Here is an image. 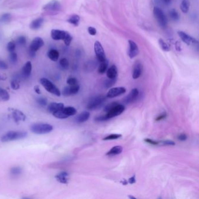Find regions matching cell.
I'll list each match as a JSON object with an SVG mask.
<instances>
[{
	"label": "cell",
	"instance_id": "cell-1",
	"mask_svg": "<svg viewBox=\"0 0 199 199\" xmlns=\"http://www.w3.org/2000/svg\"><path fill=\"white\" fill-rule=\"evenodd\" d=\"M28 133L26 132L21 131H10L4 134L1 137V141L3 142L9 141H17L26 138Z\"/></svg>",
	"mask_w": 199,
	"mask_h": 199
},
{
	"label": "cell",
	"instance_id": "cell-2",
	"mask_svg": "<svg viewBox=\"0 0 199 199\" xmlns=\"http://www.w3.org/2000/svg\"><path fill=\"white\" fill-rule=\"evenodd\" d=\"M30 130L36 134H45L53 131V127L48 123H38L31 125Z\"/></svg>",
	"mask_w": 199,
	"mask_h": 199
},
{
	"label": "cell",
	"instance_id": "cell-3",
	"mask_svg": "<svg viewBox=\"0 0 199 199\" xmlns=\"http://www.w3.org/2000/svg\"><path fill=\"white\" fill-rule=\"evenodd\" d=\"M41 83L42 84V86L44 88V89L47 92H49L50 93H52L57 96H60L61 93L60 90L58 88L51 82L49 80L46 78H42L40 80Z\"/></svg>",
	"mask_w": 199,
	"mask_h": 199
},
{
	"label": "cell",
	"instance_id": "cell-4",
	"mask_svg": "<svg viewBox=\"0 0 199 199\" xmlns=\"http://www.w3.org/2000/svg\"><path fill=\"white\" fill-rule=\"evenodd\" d=\"M153 13L159 25L162 28H165L168 24V19L164 12L159 7H155L153 9Z\"/></svg>",
	"mask_w": 199,
	"mask_h": 199
},
{
	"label": "cell",
	"instance_id": "cell-5",
	"mask_svg": "<svg viewBox=\"0 0 199 199\" xmlns=\"http://www.w3.org/2000/svg\"><path fill=\"white\" fill-rule=\"evenodd\" d=\"M106 100V96L105 95H98L93 98L91 100L89 101L87 105V109L88 110H95L100 108L102 105L104 103Z\"/></svg>",
	"mask_w": 199,
	"mask_h": 199
},
{
	"label": "cell",
	"instance_id": "cell-6",
	"mask_svg": "<svg viewBox=\"0 0 199 199\" xmlns=\"http://www.w3.org/2000/svg\"><path fill=\"white\" fill-rule=\"evenodd\" d=\"M94 50L97 60L100 63L105 61L106 58L103 47L99 41H96L94 43Z\"/></svg>",
	"mask_w": 199,
	"mask_h": 199
},
{
	"label": "cell",
	"instance_id": "cell-7",
	"mask_svg": "<svg viewBox=\"0 0 199 199\" xmlns=\"http://www.w3.org/2000/svg\"><path fill=\"white\" fill-rule=\"evenodd\" d=\"M125 106L123 105L118 103L115 107H113L107 112L106 116L108 117V119H112L121 115L125 111Z\"/></svg>",
	"mask_w": 199,
	"mask_h": 199
},
{
	"label": "cell",
	"instance_id": "cell-8",
	"mask_svg": "<svg viewBox=\"0 0 199 199\" xmlns=\"http://www.w3.org/2000/svg\"><path fill=\"white\" fill-rule=\"evenodd\" d=\"M43 9L46 11H52V12H56V11H60L61 9V5L57 0H53L51 1L46 4Z\"/></svg>",
	"mask_w": 199,
	"mask_h": 199
},
{
	"label": "cell",
	"instance_id": "cell-9",
	"mask_svg": "<svg viewBox=\"0 0 199 199\" xmlns=\"http://www.w3.org/2000/svg\"><path fill=\"white\" fill-rule=\"evenodd\" d=\"M44 44V42L43 39L41 37H36L31 42L29 47V50L36 53V51L42 47Z\"/></svg>",
	"mask_w": 199,
	"mask_h": 199
},
{
	"label": "cell",
	"instance_id": "cell-10",
	"mask_svg": "<svg viewBox=\"0 0 199 199\" xmlns=\"http://www.w3.org/2000/svg\"><path fill=\"white\" fill-rule=\"evenodd\" d=\"M80 90V86L78 84L75 85H69L68 86H66L63 91H62V95L64 96H69L73 95H75L77 93H78V92H79Z\"/></svg>",
	"mask_w": 199,
	"mask_h": 199
},
{
	"label": "cell",
	"instance_id": "cell-11",
	"mask_svg": "<svg viewBox=\"0 0 199 199\" xmlns=\"http://www.w3.org/2000/svg\"><path fill=\"white\" fill-rule=\"evenodd\" d=\"M128 42H129V50L127 51L128 56L130 58H134L139 53L138 46L135 42L132 40H129Z\"/></svg>",
	"mask_w": 199,
	"mask_h": 199
},
{
	"label": "cell",
	"instance_id": "cell-12",
	"mask_svg": "<svg viewBox=\"0 0 199 199\" xmlns=\"http://www.w3.org/2000/svg\"><path fill=\"white\" fill-rule=\"evenodd\" d=\"M178 34L183 42L188 46L193 44H197L198 43V41L196 39L183 31H178Z\"/></svg>",
	"mask_w": 199,
	"mask_h": 199
},
{
	"label": "cell",
	"instance_id": "cell-13",
	"mask_svg": "<svg viewBox=\"0 0 199 199\" xmlns=\"http://www.w3.org/2000/svg\"><path fill=\"white\" fill-rule=\"evenodd\" d=\"M126 92V89L125 87H116L110 89L106 95V97L109 98H113L119 95L124 94Z\"/></svg>",
	"mask_w": 199,
	"mask_h": 199
},
{
	"label": "cell",
	"instance_id": "cell-14",
	"mask_svg": "<svg viewBox=\"0 0 199 199\" xmlns=\"http://www.w3.org/2000/svg\"><path fill=\"white\" fill-rule=\"evenodd\" d=\"M139 90L137 88H134L130 91V93H129L123 99L124 102L126 104L132 103L137 100L139 97Z\"/></svg>",
	"mask_w": 199,
	"mask_h": 199
},
{
	"label": "cell",
	"instance_id": "cell-15",
	"mask_svg": "<svg viewBox=\"0 0 199 199\" xmlns=\"http://www.w3.org/2000/svg\"><path fill=\"white\" fill-rule=\"evenodd\" d=\"M11 111L12 114V117L13 118L15 123H18L21 121H25L26 117V115L22 112L15 109H12Z\"/></svg>",
	"mask_w": 199,
	"mask_h": 199
},
{
	"label": "cell",
	"instance_id": "cell-16",
	"mask_svg": "<svg viewBox=\"0 0 199 199\" xmlns=\"http://www.w3.org/2000/svg\"><path fill=\"white\" fill-rule=\"evenodd\" d=\"M67 32L59 30V29H52L51 31V37L54 41H63L66 38Z\"/></svg>",
	"mask_w": 199,
	"mask_h": 199
},
{
	"label": "cell",
	"instance_id": "cell-17",
	"mask_svg": "<svg viewBox=\"0 0 199 199\" xmlns=\"http://www.w3.org/2000/svg\"><path fill=\"white\" fill-rule=\"evenodd\" d=\"M142 66L141 63L139 61H136L133 66V72H132V77L133 79L136 80L138 79L142 74Z\"/></svg>",
	"mask_w": 199,
	"mask_h": 199
},
{
	"label": "cell",
	"instance_id": "cell-18",
	"mask_svg": "<svg viewBox=\"0 0 199 199\" xmlns=\"http://www.w3.org/2000/svg\"><path fill=\"white\" fill-rule=\"evenodd\" d=\"M64 107V105L63 103L52 102V103H50V104L48 105L47 110L50 113L53 114L57 111L63 109Z\"/></svg>",
	"mask_w": 199,
	"mask_h": 199
},
{
	"label": "cell",
	"instance_id": "cell-19",
	"mask_svg": "<svg viewBox=\"0 0 199 199\" xmlns=\"http://www.w3.org/2000/svg\"><path fill=\"white\" fill-rule=\"evenodd\" d=\"M32 70V64L31 61H27L25 65L22 67V77L26 79L28 78L31 74Z\"/></svg>",
	"mask_w": 199,
	"mask_h": 199
},
{
	"label": "cell",
	"instance_id": "cell-20",
	"mask_svg": "<svg viewBox=\"0 0 199 199\" xmlns=\"http://www.w3.org/2000/svg\"><path fill=\"white\" fill-rule=\"evenodd\" d=\"M55 178L58 182L62 184H68V174L65 172H61L55 176Z\"/></svg>",
	"mask_w": 199,
	"mask_h": 199
},
{
	"label": "cell",
	"instance_id": "cell-21",
	"mask_svg": "<svg viewBox=\"0 0 199 199\" xmlns=\"http://www.w3.org/2000/svg\"><path fill=\"white\" fill-rule=\"evenodd\" d=\"M90 117V113L88 111H84L81 113L75 119L77 123H83L86 122Z\"/></svg>",
	"mask_w": 199,
	"mask_h": 199
},
{
	"label": "cell",
	"instance_id": "cell-22",
	"mask_svg": "<svg viewBox=\"0 0 199 199\" xmlns=\"http://www.w3.org/2000/svg\"><path fill=\"white\" fill-rule=\"evenodd\" d=\"M44 19L43 18H38L32 21L29 27L32 30H38L41 28Z\"/></svg>",
	"mask_w": 199,
	"mask_h": 199
},
{
	"label": "cell",
	"instance_id": "cell-23",
	"mask_svg": "<svg viewBox=\"0 0 199 199\" xmlns=\"http://www.w3.org/2000/svg\"><path fill=\"white\" fill-rule=\"evenodd\" d=\"M62 112L66 118H68L70 116H74L77 113V109L72 106H67L64 107L62 109Z\"/></svg>",
	"mask_w": 199,
	"mask_h": 199
},
{
	"label": "cell",
	"instance_id": "cell-24",
	"mask_svg": "<svg viewBox=\"0 0 199 199\" xmlns=\"http://www.w3.org/2000/svg\"><path fill=\"white\" fill-rule=\"evenodd\" d=\"M123 151V147L120 145H116L110 149L106 153V155L108 156H115L121 154Z\"/></svg>",
	"mask_w": 199,
	"mask_h": 199
},
{
	"label": "cell",
	"instance_id": "cell-25",
	"mask_svg": "<svg viewBox=\"0 0 199 199\" xmlns=\"http://www.w3.org/2000/svg\"><path fill=\"white\" fill-rule=\"evenodd\" d=\"M106 75L108 78L115 79L117 75V68L115 65H112L107 71Z\"/></svg>",
	"mask_w": 199,
	"mask_h": 199
},
{
	"label": "cell",
	"instance_id": "cell-26",
	"mask_svg": "<svg viewBox=\"0 0 199 199\" xmlns=\"http://www.w3.org/2000/svg\"><path fill=\"white\" fill-rule=\"evenodd\" d=\"M59 52L56 49H51L47 53V56L53 61H57L59 58Z\"/></svg>",
	"mask_w": 199,
	"mask_h": 199
},
{
	"label": "cell",
	"instance_id": "cell-27",
	"mask_svg": "<svg viewBox=\"0 0 199 199\" xmlns=\"http://www.w3.org/2000/svg\"><path fill=\"white\" fill-rule=\"evenodd\" d=\"M67 21L74 26H78L80 22V17L78 15L74 14L70 17Z\"/></svg>",
	"mask_w": 199,
	"mask_h": 199
},
{
	"label": "cell",
	"instance_id": "cell-28",
	"mask_svg": "<svg viewBox=\"0 0 199 199\" xmlns=\"http://www.w3.org/2000/svg\"><path fill=\"white\" fill-rule=\"evenodd\" d=\"M190 7V2L188 0H183L181 4V9L183 13L186 14L188 12Z\"/></svg>",
	"mask_w": 199,
	"mask_h": 199
},
{
	"label": "cell",
	"instance_id": "cell-29",
	"mask_svg": "<svg viewBox=\"0 0 199 199\" xmlns=\"http://www.w3.org/2000/svg\"><path fill=\"white\" fill-rule=\"evenodd\" d=\"M12 19V16L9 13H5L4 14H2L0 16V22L3 24H6L9 22L11 19Z\"/></svg>",
	"mask_w": 199,
	"mask_h": 199
},
{
	"label": "cell",
	"instance_id": "cell-30",
	"mask_svg": "<svg viewBox=\"0 0 199 199\" xmlns=\"http://www.w3.org/2000/svg\"><path fill=\"white\" fill-rule=\"evenodd\" d=\"M108 67V61L106 60L105 61L101 62L98 68V73L100 74H103L107 71Z\"/></svg>",
	"mask_w": 199,
	"mask_h": 199
},
{
	"label": "cell",
	"instance_id": "cell-31",
	"mask_svg": "<svg viewBox=\"0 0 199 199\" xmlns=\"http://www.w3.org/2000/svg\"><path fill=\"white\" fill-rule=\"evenodd\" d=\"M10 98L8 92L5 90L0 87V100L3 101H8Z\"/></svg>",
	"mask_w": 199,
	"mask_h": 199
},
{
	"label": "cell",
	"instance_id": "cell-32",
	"mask_svg": "<svg viewBox=\"0 0 199 199\" xmlns=\"http://www.w3.org/2000/svg\"><path fill=\"white\" fill-rule=\"evenodd\" d=\"M169 15L171 19L175 22L178 21L180 19V16H179V13L175 9H172L169 11Z\"/></svg>",
	"mask_w": 199,
	"mask_h": 199
},
{
	"label": "cell",
	"instance_id": "cell-33",
	"mask_svg": "<svg viewBox=\"0 0 199 199\" xmlns=\"http://www.w3.org/2000/svg\"><path fill=\"white\" fill-rule=\"evenodd\" d=\"M22 169L20 166H14L11 168L10 171L11 174L13 176H19L21 174Z\"/></svg>",
	"mask_w": 199,
	"mask_h": 199
},
{
	"label": "cell",
	"instance_id": "cell-34",
	"mask_svg": "<svg viewBox=\"0 0 199 199\" xmlns=\"http://www.w3.org/2000/svg\"><path fill=\"white\" fill-rule=\"evenodd\" d=\"M158 43H159V44L161 49L164 50V51H169L171 50L169 46L168 45V44L163 39H159V41H158Z\"/></svg>",
	"mask_w": 199,
	"mask_h": 199
},
{
	"label": "cell",
	"instance_id": "cell-35",
	"mask_svg": "<svg viewBox=\"0 0 199 199\" xmlns=\"http://www.w3.org/2000/svg\"><path fill=\"white\" fill-rule=\"evenodd\" d=\"M60 66L63 70H68L69 68V62L68 60L66 58H61L59 62Z\"/></svg>",
	"mask_w": 199,
	"mask_h": 199
},
{
	"label": "cell",
	"instance_id": "cell-36",
	"mask_svg": "<svg viewBox=\"0 0 199 199\" xmlns=\"http://www.w3.org/2000/svg\"><path fill=\"white\" fill-rule=\"evenodd\" d=\"M36 102L41 106H46L47 105V100L44 97H39L36 99Z\"/></svg>",
	"mask_w": 199,
	"mask_h": 199
},
{
	"label": "cell",
	"instance_id": "cell-37",
	"mask_svg": "<svg viewBox=\"0 0 199 199\" xmlns=\"http://www.w3.org/2000/svg\"><path fill=\"white\" fill-rule=\"evenodd\" d=\"M122 137L121 134H112L110 135H109L108 136H106V137H105L104 139H103V140H116L118 139L119 138H120Z\"/></svg>",
	"mask_w": 199,
	"mask_h": 199
},
{
	"label": "cell",
	"instance_id": "cell-38",
	"mask_svg": "<svg viewBox=\"0 0 199 199\" xmlns=\"http://www.w3.org/2000/svg\"><path fill=\"white\" fill-rule=\"evenodd\" d=\"M9 59L12 64H15L18 61V56L17 53L15 51L10 53L9 56Z\"/></svg>",
	"mask_w": 199,
	"mask_h": 199
},
{
	"label": "cell",
	"instance_id": "cell-39",
	"mask_svg": "<svg viewBox=\"0 0 199 199\" xmlns=\"http://www.w3.org/2000/svg\"><path fill=\"white\" fill-rule=\"evenodd\" d=\"M116 78L115 79H110V78H109V80H107L105 81L104 86L106 88H109L112 87V86H113L115 85V83H116Z\"/></svg>",
	"mask_w": 199,
	"mask_h": 199
},
{
	"label": "cell",
	"instance_id": "cell-40",
	"mask_svg": "<svg viewBox=\"0 0 199 199\" xmlns=\"http://www.w3.org/2000/svg\"><path fill=\"white\" fill-rule=\"evenodd\" d=\"M72 41H73V37H72V36L67 32L66 36V38L63 40V41L64 42V44L66 46H68L70 45V44H71V43L72 42Z\"/></svg>",
	"mask_w": 199,
	"mask_h": 199
},
{
	"label": "cell",
	"instance_id": "cell-41",
	"mask_svg": "<svg viewBox=\"0 0 199 199\" xmlns=\"http://www.w3.org/2000/svg\"><path fill=\"white\" fill-rule=\"evenodd\" d=\"M7 50H8V51L9 53L15 51V50L16 49V44H15V43L13 42V41L8 42V43L7 44Z\"/></svg>",
	"mask_w": 199,
	"mask_h": 199
},
{
	"label": "cell",
	"instance_id": "cell-42",
	"mask_svg": "<svg viewBox=\"0 0 199 199\" xmlns=\"http://www.w3.org/2000/svg\"><path fill=\"white\" fill-rule=\"evenodd\" d=\"M11 86L12 90H18L20 88V84L17 80H12L11 82Z\"/></svg>",
	"mask_w": 199,
	"mask_h": 199
},
{
	"label": "cell",
	"instance_id": "cell-43",
	"mask_svg": "<svg viewBox=\"0 0 199 199\" xmlns=\"http://www.w3.org/2000/svg\"><path fill=\"white\" fill-rule=\"evenodd\" d=\"M117 104H118V102H113L109 103L104 107V109H103L104 112L107 113L110 110H111L112 108L115 107L116 105H117Z\"/></svg>",
	"mask_w": 199,
	"mask_h": 199
},
{
	"label": "cell",
	"instance_id": "cell-44",
	"mask_svg": "<svg viewBox=\"0 0 199 199\" xmlns=\"http://www.w3.org/2000/svg\"><path fill=\"white\" fill-rule=\"evenodd\" d=\"M78 80L77 78H75L74 77H70L67 79V83L68 85H75L78 84Z\"/></svg>",
	"mask_w": 199,
	"mask_h": 199
},
{
	"label": "cell",
	"instance_id": "cell-45",
	"mask_svg": "<svg viewBox=\"0 0 199 199\" xmlns=\"http://www.w3.org/2000/svg\"><path fill=\"white\" fill-rule=\"evenodd\" d=\"M17 43L18 44L21 46H24L26 43V39L25 36H21L17 39Z\"/></svg>",
	"mask_w": 199,
	"mask_h": 199
},
{
	"label": "cell",
	"instance_id": "cell-46",
	"mask_svg": "<svg viewBox=\"0 0 199 199\" xmlns=\"http://www.w3.org/2000/svg\"><path fill=\"white\" fill-rule=\"evenodd\" d=\"M162 145H175V142L174 141L171 140H165V141H162L159 142V144Z\"/></svg>",
	"mask_w": 199,
	"mask_h": 199
},
{
	"label": "cell",
	"instance_id": "cell-47",
	"mask_svg": "<svg viewBox=\"0 0 199 199\" xmlns=\"http://www.w3.org/2000/svg\"><path fill=\"white\" fill-rule=\"evenodd\" d=\"M95 120L96 122H104V121L108 120V119L106 116V115H101V116H98V117H95Z\"/></svg>",
	"mask_w": 199,
	"mask_h": 199
},
{
	"label": "cell",
	"instance_id": "cell-48",
	"mask_svg": "<svg viewBox=\"0 0 199 199\" xmlns=\"http://www.w3.org/2000/svg\"><path fill=\"white\" fill-rule=\"evenodd\" d=\"M88 33H90V34H91L92 36H95L96 34V30L94 27H92L90 26L88 28Z\"/></svg>",
	"mask_w": 199,
	"mask_h": 199
},
{
	"label": "cell",
	"instance_id": "cell-49",
	"mask_svg": "<svg viewBox=\"0 0 199 199\" xmlns=\"http://www.w3.org/2000/svg\"><path fill=\"white\" fill-rule=\"evenodd\" d=\"M166 116H167V114H166V112H164L162 114H161V115H159V116H158L155 119V120L157 121V122L162 120H164L166 118Z\"/></svg>",
	"mask_w": 199,
	"mask_h": 199
},
{
	"label": "cell",
	"instance_id": "cell-50",
	"mask_svg": "<svg viewBox=\"0 0 199 199\" xmlns=\"http://www.w3.org/2000/svg\"><path fill=\"white\" fill-rule=\"evenodd\" d=\"M178 140H180V141H186V140H187V139H188V136H187V135H186V134H184V133H182V134H180L178 135Z\"/></svg>",
	"mask_w": 199,
	"mask_h": 199
},
{
	"label": "cell",
	"instance_id": "cell-51",
	"mask_svg": "<svg viewBox=\"0 0 199 199\" xmlns=\"http://www.w3.org/2000/svg\"><path fill=\"white\" fill-rule=\"evenodd\" d=\"M8 66L7 65V64L4 62V61L0 60V69L1 70H7L8 69Z\"/></svg>",
	"mask_w": 199,
	"mask_h": 199
},
{
	"label": "cell",
	"instance_id": "cell-52",
	"mask_svg": "<svg viewBox=\"0 0 199 199\" xmlns=\"http://www.w3.org/2000/svg\"><path fill=\"white\" fill-rule=\"evenodd\" d=\"M144 141L146 142L147 143H148L149 144H151V145H158V144H159V142L152 140L150 139H145L144 140Z\"/></svg>",
	"mask_w": 199,
	"mask_h": 199
},
{
	"label": "cell",
	"instance_id": "cell-53",
	"mask_svg": "<svg viewBox=\"0 0 199 199\" xmlns=\"http://www.w3.org/2000/svg\"><path fill=\"white\" fill-rule=\"evenodd\" d=\"M128 182H129V183L130 184H134V183H135V182H136L135 176V175H133L132 177H131L130 178H129Z\"/></svg>",
	"mask_w": 199,
	"mask_h": 199
},
{
	"label": "cell",
	"instance_id": "cell-54",
	"mask_svg": "<svg viewBox=\"0 0 199 199\" xmlns=\"http://www.w3.org/2000/svg\"><path fill=\"white\" fill-rule=\"evenodd\" d=\"M34 91H35V92L37 93V94H38V95H40V94H41V89H40V88H39V86H38V85H36V86H34Z\"/></svg>",
	"mask_w": 199,
	"mask_h": 199
},
{
	"label": "cell",
	"instance_id": "cell-55",
	"mask_svg": "<svg viewBox=\"0 0 199 199\" xmlns=\"http://www.w3.org/2000/svg\"><path fill=\"white\" fill-rule=\"evenodd\" d=\"M175 47H176V49L177 51H180L181 50V43L179 42H176V43H175Z\"/></svg>",
	"mask_w": 199,
	"mask_h": 199
},
{
	"label": "cell",
	"instance_id": "cell-56",
	"mask_svg": "<svg viewBox=\"0 0 199 199\" xmlns=\"http://www.w3.org/2000/svg\"><path fill=\"white\" fill-rule=\"evenodd\" d=\"M7 77L6 76V75L0 74V81H5L7 80Z\"/></svg>",
	"mask_w": 199,
	"mask_h": 199
},
{
	"label": "cell",
	"instance_id": "cell-57",
	"mask_svg": "<svg viewBox=\"0 0 199 199\" xmlns=\"http://www.w3.org/2000/svg\"><path fill=\"white\" fill-rule=\"evenodd\" d=\"M161 1H162L164 3H165V4H169L171 3V0H160Z\"/></svg>",
	"mask_w": 199,
	"mask_h": 199
},
{
	"label": "cell",
	"instance_id": "cell-58",
	"mask_svg": "<svg viewBox=\"0 0 199 199\" xmlns=\"http://www.w3.org/2000/svg\"><path fill=\"white\" fill-rule=\"evenodd\" d=\"M120 183H122V184H123V185H127V184H128V182H127V181H126V180H123V181H122L120 182Z\"/></svg>",
	"mask_w": 199,
	"mask_h": 199
},
{
	"label": "cell",
	"instance_id": "cell-59",
	"mask_svg": "<svg viewBox=\"0 0 199 199\" xmlns=\"http://www.w3.org/2000/svg\"><path fill=\"white\" fill-rule=\"evenodd\" d=\"M128 197H129V198H130V199H136V198H135V197H134V196H128Z\"/></svg>",
	"mask_w": 199,
	"mask_h": 199
}]
</instances>
